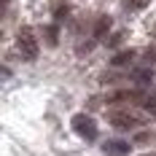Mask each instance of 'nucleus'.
Masks as SVG:
<instances>
[{
    "label": "nucleus",
    "instance_id": "obj_1",
    "mask_svg": "<svg viewBox=\"0 0 156 156\" xmlns=\"http://www.w3.org/2000/svg\"><path fill=\"white\" fill-rule=\"evenodd\" d=\"M73 129H76V135L81 137V140H89V143L97 140V124H94L86 113H78V116H73Z\"/></svg>",
    "mask_w": 156,
    "mask_h": 156
},
{
    "label": "nucleus",
    "instance_id": "obj_2",
    "mask_svg": "<svg viewBox=\"0 0 156 156\" xmlns=\"http://www.w3.org/2000/svg\"><path fill=\"white\" fill-rule=\"evenodd\" d=\"M16 46L22 51V57L32 62V59H38V43H35V38H32V32L24 27V30H19V38H16Z\"/></svg>",
    "mask_w": 156,
    "mask_h": 156
},
{
    "label": "nucleus",
    "instance_id": "obj_3",
    "mask_svg": "<svg viewBox=\"0 0 156 156\" xmlns=\"http://www.w3.org/2000/svg\"><path fill=\"white\" fill-rule=\"evenodd\" d=\"M110 124L116 129H135L137 126V119L132 113H124V110H113L110 113Z\"/></svg>",
    "mask_w": 156,
    "mask_h": 156
},
{
    "label": "nucleus",
    "instance_id": "obj_4",
    "mask_svg": "<svg viewBox=\"0 0 156 156\" xmlns=\"http://www.w3.org/2000/svg\"><path fill=\"white\" fill-rule=\"evenodd\" d=\"M132 81H135V83H140V86H148V83L154 81V67H151V65L135 67V70H132Z\"/></svg>",
    "mask_w": 156,
    "mask_h": 156
},
{
    "label": "nucleus",
    "instance_id": "obj_5",
    "mask_svg": "<svg viewBox=\"0 0 156 156\" xmlns=\"http://www.w3.org/2000/svg\"><path fill=\"white\" fill-rule=\"evenodd\" d=\"M102 148H105L108 156H124V154H129V143H124V140H108Z\"/></svg>",
    "mask_w": 156,
    "mask_h": 156
},
{
    "label": "nucleus",
    "instance_id": "obj_6",
    "mask_svg": "<svg viewBox=\"0 0 156 156\" xmlns=\"http://www.w3.org/2000/svg\"><path fill=\"white\" fill-rule=\"evenodd\" d=\"M132 59H135V51L129 48V51H121V54H116V57H113V65H116V67H124V65H129Z\"/></svg>",
    "mask_w": 156,
    "mask_h": 156
},
{
    "label": "nucleus",
    "instance_id": "obj_7",
    "mask_svg": "<svg viewBox=\"0 0 156 156\" xmlns=\"http://www.w3.org/2000/svg\"><path fill=\"white\" fill-rule=\"evenodd\" d=\"M108 30H110V16H102V19L97 22V27H94V38H102Z\"/></svg>",
    "mask_w": 156,
    "mask_h": 156
},
{
    "label": "nucleus",
    "instance_id": "obj_8",
    "mask_svg": "<svg viewBox=\"0 0 156 156\" xmlns=\"http://www.w3.org/2000/svg\"><path fill=\"white\" fill-rule=\"evenodd\" d=\"M143 108L148 110V113H151V116H156V94H151V97H148V100H145V105H143Z\"/></svg>",
    "mask_w": 156,
    "mask_h": 156
},
{
    "label": "nucleus",
    "instance_id": "obj_9",
    "mask_svg": "<svg viewBox=\"0 0 156 156\" xmlns=\"http://www.w3.org/2000/svg\"><path fill=\"white\" fill-rule=\"evenodd\" d=\"M46 35H48V43L54 46V43H57V24H51V27L46 30Z\"/></svg>",
    "mask_w": 156,
    "mask_h": 156
},
{
    "label": "nucleus",
    "instance_id": "obj_10",
    "mask_svg": "<svg viewBox=\"0 0 156 156\" xmlns=\"http://www.w3.org/2000/svg\"><path fill=\"white\" fill-rule=\"evenodd\" d=\"M121 38H124V35H113L108 43H110V46H119V43H121Z\"/></svg>",
    "mask_w": 156,
    "mask_h": 156
},
{
    "label": "nucleus",
    "instance_id": "obj_11",
    "mask_svg": "<svg viewBox=\"0 0 156 156\" xmlns=\"http://www.w3.org/2000/svg\"><path fill=\"white\" fill-rule=\"evenodd\" d=\"M145 57H148V59H154V62H156V46H154V48H148V51H145Z\"/></svg>",
    "mask_w": 156,
    "mask_h": 156
}]
</instances>
